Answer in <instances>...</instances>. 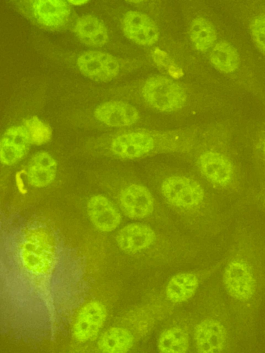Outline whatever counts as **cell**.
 I'll return each mask as SVG.
<instances>
[{
    "label": "cell",
    "instance_id": "20",
    "mask_svg": "<svg viewBox=\"0 0 265 353\" xmlns=\"http://www.w3.org/2000/svg\"><path fill=\"white\" fill-rule=\"evenodd\" d=\"M198 279L191 273H180L173 276L166 288L168 299L175 303L190 299L198 287Z\"/></svg>",
    "mask_w": 265,
    "mask_h": 353
},
{
    "label": "cell",
    "instance_id": "22",
    "mask_svg": "<svg viewBox=\"0 0 265 353\" xmlns=\"http://www.w3.org/2000/svg\"><path fill=\"white\" fill-rule=\"evenodd\" d=\"M189 345L188 335L180 327H173L159 336L157 347L159 353H186Z\"/></svg>",
    "mask_w": 265,
    "mask_h": 353
},
{
    "label": "cell",
    "instance_id": "15",
    "mask_svg": "<svg viewBox=\"0 0 265 353\" xmlns=\"http://www.w3.org/2000/svg\"><path fill=\"white\" fill-rule=\"evenodd\" d=\"M153 148V139L141 132L121 134L112 140L110 145L115 155L124 159L140 157L150 152Z\"/></svg>",
    "mask_w": 265,
    "mask_h": 353
},
{
    "label": "cell",
    "instance_id": "16",
    "mask_svg": "<svg viewBox=\"0 0 265 353\" xmlns=\"http://www.w3.org/2000/svg\"><path fill=\"white\" fill-rule=\"evenodd\" d=\"M37 20L48 27H57L68 19L70 9L66 1L61 0H37L32 5Z\"/></svg>",
    "mask_w": 265,
    "mask_h": 353
},
{
    "label": "cell",
    "instance_id": "25",
    "mask_svg": "<svg viewBox=\"0 0 265 353\" xmlns=\"http://www.w3.org/2000/svg\"><path fill=\"white\" fill-rule=\"evenodd\" d=\"M251 32L256 46L265 54V16L258 17L253 21Z\"/></svg>",
    "mask_w": 265,
    "mask_h": 353
},
{
    "label": "cell",
    "instance_id": "4",
    "mask_svg": "<svg viewBox=\"0 0 265 353\" xmlns=\"http://www.w3.org/2000/svg\"><path fill=\"white\" fill-rule=\"evenodd\" d=\"M161 192L173 205L190 208L199 205L204 199V190L195 181L185 176L167 178L161 184Z\"/></svg>",
    "mask_w": 265,
    "mask_h": 353
},
{
    "label": "cell",
    "instance_id": "23",
    "mask_svg": "<svg viewBox=\"0 0 265 353\" xmlns=\"http://www.w3.org/2000/svg\"><path fill=\"white\" fill-rule=\"evenodd\" d=\"M190 36L195 48L206 51L215 43L217 37L213 24L203 17L195 18L190 26Z\"/></svg>",
    "mask_w": 265,
    "mask_h": 353
},
{
    "label": "cell",
    "instance_id": "21",
    "mask_svg": "<svg viewBox=\"0 0 265 353\" xmlns=\"http://www.w3.org/2000/svg\"><path fill=\"white\" fill-rule=\"evenodd\" d=\"M210 59L216 68L226 73L234 72L239 64V56L237 50L225 41L219 42L214 46Z\"/></svg>",
    "mask_w": 265,
    "mask_h": 353
},
{
    "label": "cell",
    "instance_id": "19",
    "mask_svg": "<svg viewBox=\"0 0 265 353\" xmlns=\"http://www.w3.org/2000/svg\"><path fill=\"white\" fill-rule=\"evenodd\" d=\"M133 343V335L128 330L112 327L99 336L97 347L99 353H127Z\"/></svg>",
    "mask_w": 265,
    "mask_h": 353
},
{
    "label": "cell",
    "instance_id": "13",
    "mask_svg": "<svg viewBox=\"0 0 265 353\" xmlns=\"http://www.w3.org/2000/svg\"><path fill=\"white\" fill-rule=\"evenodd\" d=\"M95 117L107 125L124 127L136 123L139 115L133 105L124 101H113L99 105L95 110Z\"/></svg>",
    "mask_w": 265,
    "mask_h": 353
},
{
    "label": "cell",
    "instance_id": "5",
    "mask_svg": "<svg viewBox=\"0 0 265 353\" xmlns=\"http://www.w3.org/2000/svg\"><path fill=\"white\" fill-rule=\"evenodd\" d=\"M77 65L85 77L97 82L110 81L119 71L117 59L108 53L99 51L84 52L78 57Z\"/></svg>",
    "mask_w": 265,
    "mask_h": 353
},
{
    "label": "cell",
    "instance_id": "3",
    "mask_svg": "<svg viewBox=\"0 0 265 353\" xmlns=\"http://www.w3.org/2000/svg\"><path fill=\"white\" fill-rule=\"evenodd\" d=\"M107 309L100 301H91L79 310L72 326L75 341L84 343L95 339L107 319Z\"/></svg>",
    "mask_w": 265,
    "mask_h": 353
},
{
    "label": "cell",
    "instance_id": "11",
    "mask_svg": "<svg viewBox=\"0 0 265 353\" xmlns=\"http://www.w3.org/2000/svg\"><path fill=\"white\" fill-rule=\"evenodd\" d=\"M226 330L215 319L201 321L195 330V341L198 353H222L226 343Z\"/></svg>",
    "mask_w": 265,
    "mask_h": 353
},
{
    "label": "cell",
    "instance_id": "1",
    "mask_svg": "<svg viewBox=\"0 0 265 353\" xmlns=\"http://www.w3.org/2000/svg\"><path fill=\"white\" fill-rule=\"evenodd\" d=\"M19 254L22 265L28 272L35 276L48 275L55 264V239L44 228H32L24 233Z\"/></svg>",
    "mask_w": 265,
    "mask_h": 353
},
{
    "label": "cell",
    "instance_id": "28",
    "mask_svg": "<svg viewBox=\"0 0 265 353\" xmlns=\"http://www.w3.org/2000/svg\"><path fill=\"white\" fill-rule=\"evenodd\" d=\"M263 150H264V153H265V140H264V141Z\"/></svg>",
    "mask_w": 265,
    "mask_h": 353
},
{
    "label": "cell",
    "instance_id": "8",
    "mask_svg": "<svg viewBox=\"0 0 265 353\" xmlns=\"http://www.w3.org/2000/svg\"><path fill=\"white\" fill-rule=\"evenodd\" d=\"M224 282L230 295L239 301H247L255 290V281L250 268L244 263L233 261L225 270Z\"/></svg>",
    "mask_w": 265,
    "mask_h": 353
},
{
    "label": "cell",
    "instance_id": "6",
    "mask_svg": "<svg viewBox=\"0 0 265 353\" xmlns=\"http://www.w3.org/2000/svg\"><path fill=\"white\" fill-rule=\"evenodd\" d=\"M119 205L126 216L139 219L147 217L154 210V200L150 192L140 184L125 187L119 196Z\"/></svg>",
    "mask_w": 265,
    "mask_h": 353
},
{
    "label": "cell",
    "instance_id": "2",
    "mask_svg": "<svg viewBox=\"0 0 265 353\" xmlns=\"http://www.w3.org/2000/svg\"><path fill=\"white\" fill-rule=\"evenodd\" d=\"M146 101L161 111H173L181 108L186 99L184 89L171 79L155 76L148 79L142 88Z\"/></svg>",
    "mask_w": 265,
    "mask_h": 353
},
{
    "label": "cell",
    "instance_id": "27",
    "mask_svg": "<svg viewBox=\"0 0 265 353\" xmlns=\"http://www.w3.org/2000/svg\"><path fill=\"white\" fill-rule=\"evenodd\" d=\"M70 3H72L75 6H81V5H83L84 3H86L88 1H68Z\"/></svg>",
    "mask_w": 265,
    "mask_h": 353
},
{
    "label": "cell",
    "instance_id": "14",
    "mask_svg": "<svg viewBox=\"0 0 265 353\" xmlns=\"http://www.w3.org/2000/svg\"><path fill=\"white\" fill-rule=\"evenodd\" d=\"M57 163L47 152L41 151L30 159L26 171L28 183L37 188L50 185L56 178Z\"/></svg>",
    "mask_w": 265,
    "mask_h": 353
},
{
    "label": "cell",
    "instance_id": "26",
    "mask_svg": "<svg viewBox=\"0 0 265 353\" xmlns=\"http://www.w3.org/2000/svg\"><path fill=\"white\" fill-rule=\"evenodd\" d=\"M21 172L16 173L15 181H16V185H17V187L19 191L21 194H24L26 192V190L25 188V185L22 180L23 179H22V176H21Z\"/></svg>",
    "mask_w": 265,
    "mask_h": 353
},
{
    "label": "cell",
    "instance_id": "18",
    "mask_svg": "<svg viewBox=\"0 0 265 353\" xmlns=\"http://www.w3.org/2000/svg\"><path fill=\"white\" fill-rule=\"evenodd\" d=\"M75 30L80 41L90 46H102L108 39L105 25L98 18L90 14L79 17L76 22Z\"/></svg>",
    "mask_w": 265,
    "mask_h": 353
},
{
    "label": "cell",
    "instance_id": "7",
    "mask_svg": "<svg viewBox=\"0 0 265 353\" xmlns=\"http://www.w3.org/2000/svg\"><path fill=\"white\" fill-rule=\"evenodd\" d=\"M87 214L92 224L102 232L114 231L120 224L121 216L115 204L103 194H95L87 202Z\"/></svg>",
    "mask_w": 265,
    "mask_h": 353
},
{
    "label": "cell",
    "instance_id": "12",
    "mask_svg": "<svg viewBox=\"0 0 265 353\" xmlns=\"http://www.w3.org/2000/svg\"><path fill=\"white\" fill-rule=\"evenodd\" d=\"M116 242L121 250L126 253H136L148 248L155 239V233L148 225L130 223L119 230Z\"/></svg>",
    "mask_w": 265,
    "mask_h": 353
},
{
    "label": "cell",
    "instance_id": "17",
    "mask_svg": "<svg viewBox=\"0 0 265 353\" xmlns=\"http://www.w3.org/2000/svg\"><path fill=\"white\" fill-rule=\"evenodd\" d=\"M199 164L203 174L215 183L224 185L231 179L232 165L224 156L218 152L203 153L199 157Z\"/></svg>",
    "mask_w": 265,
    "mask_h": 353
},
{
    "label": "cell",
    "instance_id": "10",
    "mask_svg": "<svg viewBox=\"0 0 265 353\" xmlns=\"http://www.w3.org/2000/svg\"><path fill=\"white\" fill-rule=\"evenodd\" d=\"M122 28L126 37L139 45L151 46L159 38L155 23L140 12H127L122 19Z\"/></svg>",
    "mask_w": 265,
    "mask_h": 353
},
{
    "label": "cell",
    "instance_id": "9",
    "mask_svg": "<svg viewBox=\"0 0 265 353\" xmlns=\"http://www.w3.org/2000/svg\"><path fill=\"white\" fill-rule=\"evenodd\" d=\"M31 140L26 127L12 126L2 136L0 142V161L5 165H13L28 153Z\"/></svg>",
    "mask_w": 265,
    "mask_h": 353
},
{
    "label": "cell",
    "instance_id": "24",
    "mask_svg": "<svg viewBox=\"0 0 265 353\" xmlns=\"http://www.w3.org/2000/svg\"><path fill=\"white\" fill-rule=\"evenodd\" d=\"M25 127L29 133L32 143L41 145L47 143L51 138L50 128L37 116L26 120Z\"/></svg>",
    "mask_w": 265,
    "mask_h": 353
}]
</instances>
